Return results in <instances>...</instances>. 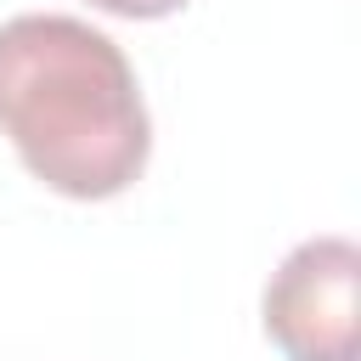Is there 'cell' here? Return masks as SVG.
Wrapping results in <instances>:
<instances>
[{
    "label": "cell",
    "mask_w": 361,
    "mask_h": 361,
    "mask_svg": "<svg viewBox=\"0 0 361 361\" xmlns=\"http://www.w3.org/2000/svg\"><path fill=\"white\" fill-rule=\"evenodd\" d=\"M0 135L39 186L79 203L135 186L152 152L130 56L62 11L0 23Z\"/></svg>",
    "instance_id": "obj_1"
},
{
    "label": "cell",
    "mask_w": 361,
    "mask_h": 361,
    "mask_svg": "<svg viewBox=\"0 0 361 361\" xmlns=\"http://www.w3.org/2000/svg\"><path fill=\"white\" fill-rule=\"evenodd\" d=\"M259 310L288 361H361V248L350 237L299 243L271 271Z\"/></svg>",
    "instance_id": "obj_2"
},
{
    "label": "cell",
    "mask_w": 361,
    "mask_h": 361,
    "mask_svg": "<svg viewBox=\"0 0 361 361\" xmlns=\"http://www.w3.org/2000/svg\"><path fill=\"white\" fill-rule=\"evenodd\" d=\"M96 11H107V17H130V23H152V17H169V11H180L186 0H90Z\"/></svg>",
    "instance_id": "obj_3"
}]
</instances>
